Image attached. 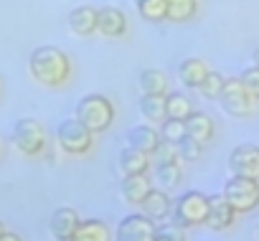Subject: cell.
<instances>
[{"mask_svg":"<svg viewBox=\"0 0 259 241\" xmlns=\"http://www.w3.org/2000/svg\"><path fill=\"white\" fill-rule=\"evenodd\" d=\"M28 71L33 76V81H38L41 86H51V89H61L69 84L74 64L69 59L66 51L56 49V46H41L31 54L28 59Z\"/></svg>","mask_w":259,"mask_h":241,"instance_id":"cell-1","label":"cell"},{"mask_svg":"<svg viewBox=\"0 0 259 241\" xmlns=\"http://www.w3.org/2000/svg\"><path fill=\"white\" fill-rule=\"evenodd\" d=\"M76 119L92 135H102L114 122V104L104 94H87L76 104Z\"/></svg>","mask_w":259,"mask_h":241,"instance_id":"cell-2","label":"cell"},{"mask_svg":"<svg viewBox=\"0 0 259 241\" xmlns=\"http://www.w3.org/2000/svg\"><path fill=\"white\" fill-rule=\"evenodd\" d=\"M208 216V196H203L201 190H186L183 196H178L173 201V226L178 228H196L203 226Z\"/></svg>","mask_w":259,"mask_h":241,"instance_id":"cell-3","label":"cell"},{"mask_svg":"<svg viewBox=\"0 0 259 241\" xmlns=\"http://www.w3.org/2000/svg\"><path fill=\"white\" fill-rule=\"evenodd\" d=\"M13 145L18 148V153H23L26 158H38L46 153L49 140H46V130L38 119L33 117H23L13 125V135H11Z\"/></svg>","mask_w":259,"mask_h":241,"instance_id":"cell-4","label":"cell"},{"mask_svg":"<svg viewBox=\"0 0 259 241\" xmlns=\"http://www.w3.org/2000/svg\"><path fill=\"white\" fill-rule=\"evenodd\" d=\"M224 198L236 213H251L259 206V180L231 175L224 185Z\"/></svg>","mask_w":259,"mask_h":241,"instance_id":"cell-5","label":"cell"},{"mask_svg":"<svg viewBox=\"0 0 259 241\" xmlns=\"http://www.w3.org/2000/svg\"><path fill=\"white\" fill-rule=\"evenodd\" d=\"M56 140L59 148L66 155H87L94 145V135L79 122V119H64V122L56 127Z\"/></svg>","mask_w":259,"mask_h":241,"instance_id":"cell-6","label":"cell"},{"mask_svg":"<svg viewBox=\"0 0 259 241\" xmlns=\"http://www.w3.org/2000/svg\"><path fill=\"white\" fill-rule=\"evenodd\" d=\"M219 102H221L226 114H231V117H249V114H254V102L256 99L246 91L241 79H224V89L219 94Z\"/></svg>","mask_w":259,"mask_h":241,"instance_id":"cell-7","label":"cell"},{"mask_svg":"<svg viewBox=\"0 0 259 241\" xmlns=\"http://www.w3.org/2000/svg\"><path fill=\"white\" fill-rule=\"evenodd\" d=\"M158 223L145 213H130L117 223L114 241H155Z\"/></svg>","mask_w":259,"mask_h":241,"instance_id":"cell-8","label":"cell"},{"mask_svg":"<svg viewBox=\"0 0 259 241\" xmlns=\"http://www.w3.org/2000/svg\"><path fill=\"white\" fill-rule=\"evenodd\" d=\"M229 170H231V175L259 180V148L256 145L234 148L231 155H229Z\"/></svg>","mask_w":259,"mask_h":241,"instance_id":"cell-9","label":"cell"},{"mask_svg":"<svg viewBox=\"0 0 259 241\" xmlns=\"http://www.w3.org/2000/svg\"><path fill=\"white\" fill-rule=\"evenodd\" d=\"M236 221V211L231 208V203L224 198V193L219 196H208V216H206V226L211 231H226L231 228Z\"/></svg>","mask_w":259,"mask_h":241,"instance_id":"cell-10","label":"cell"},{"mask_svg":"<svg viewBox=\"0 0 259 241\" xmlns=\"http://www.w3.org/2000/svg\"><path fill=\"white\" fill-rule=\"evenodd\" d=\"M127 16L114 8V6H107V8H99L97 11V33H102L104 38H119L127 33Z\"/></svg>","mask_w":259,"mask_h":241,"instance_id":"cell-11","label":"cell"},{"mask_svg":"<svg viewBox=\"0 0 259 241\" xmlns=\"http://www.w3.org/2000/svg\"><path fill=\"white\" fill-rule=\"evenodd\" d=\"M79 213L74 211V208H69V206H61V208H56L54 213H51V218H49V231H51V236L56 238V241H71L74 238V231H76V226H79Z\"/></svg>","mask_w":259,"mask_h":241,"instance_id":"cell-12","label":"cell"},{"mask_svg":"<svg viewBox=\"0 0 259 241\" xmlns=\"http://www.w3.org/2000/svg\"><path fill=\"white\" fill-rule=\"evenodd\" d=\"M140 206H143V213L150 216L155 223L158 221H168L170 213H173V201H170L168 190H163V188H153Z\"/></svg>","mask_w":259,"mask_h":241,"instance_id":"cell-13","label":"cell"},{"mask_svg":"<svg viewBox=\"0 0 259 241\" xmlns=\"http://www.w3.org/2000/svg\"><path fill=\"white\" fill-rule=\"evenodd\" d=\"M66 23H69V31H71L74 36L87 38V36L97 33V8H92V6H79V8H74V11L69 13Z\"/></svg>","mask_w":259,"mask_h":241,"instance_id":"cell-14","label":"cell"},{"mask_svg":"<svg viewBox=\"0 0 259 241\" xmlns=\"http://www.w3.org/2000/svg\"><path fill=\"white\" fill-rule=\"evenodd\" d=\"M150 190H153V180L148 178V173L124 175V180H122V198L130 206H140Z\"/></svg>","mask_w":259,"mask_h":241,"instance_id":"cell-15","label":"cell"},{"mask_svg":"<svg viewBox=\"0 0 259 241\" xmlns=\"http://www.w3.org/2000/svg\"><path fill=\"white\" fill-rule=\"evenodd\" d=\"M160 142H163L160 132L155 127H150V125L133 127V130H130V135H127V145L130 148H135L140 153H148V155H155V150L160 148Z\"/></svg>","mask_w":259,"mask_h":241,"instance_id":"cell-16","label":"cell"},{"mask_svg":"<svg viewBox=\"0 0 259 241\" xmlns=\"http://www.w3.org/2000/svg\"><path fill=\"white\" fill-rule=\"evenodd\" d=\"M213 130H216V125H213V119L206 112H196L193 109V114L186 119V135H191L201 145H208L213 140Z\"/></svg>","mask_w":259,"mask_h":241,"instance_id":"cell-17","label":"cell"},{"mask_svg":"<svg viewBox=\"0 0 259 241\" xmlns=\"http://www.w3.org/2000/svg\"><path fill=\"white\" fill-rule=\"evenodd\" d=\"M208 71H211V69H208V64H206L203 59H183V61L178 64V79H181V84L188 86V89H198V84L206 79Z\"/></svg>","mask_w":259,"mask_h":241,"instance_id":"cell-18","label":"cell"},{"mask_svg":"<svg viewBox=\"0 0 259 241\" xmlns=\"http://www.w3.org/2000/svg\"><path fill=\"white\" fill-rule=\"evenodd\" d=\"M71 241H112V233L102 218H84L79 221Z\"/></svg>","mask_w":259,"mask_h":241,"instance_id":"cell-19","label":"cell"},{"mask_svg":"<svg viewBox=\"0 0 259 241\" xmlns=\"http://www.w3.org/2000/svg\"><path fill=\"white\" fill-rule=\"evenodd\" d=\"M181 178H183V160H181V158L158 163V168H155V183H158L163 190L178 188Z\"/></svg>","mask_w":259,"mask_h":241,"instance_id":"cell-20","label":"cell"},{"mask_svg":"<svg viewBox=\"0 0 259 241\" xmlns=\"http://www.w3.org/2000/svg\"><path fill=\"white\" fill-rule=\"evenodd\" d=\"M119 170L122 175H138V173H148L150 170V155L140 153L135 148H124L119 155Z\"/></svg>","mask_w":259,"mask_h":241,"instance_id":"cell-21","label":"cell"},{"mask_svg":"<svg viewBox=\"0 0 259 241\" xmlns=\"http://www.w3.org/2000/svg\"><path fill=\"white\" fill-rule=\"evenodd\" d=\"M140 114L148 119L150 125H160L165 114V94H143L140 99Z\"/></svg>","mask_w":259,"mask_h":241,"instance_id":"cell-22","label":"cell"},{"mask_svg":"<svg viewBox=\"0 0 259 241\" xmlns=\"http://www.w3.org/2000/svg\"><path fill=\"white\" fill-rule=\"evenodd\" d=\"M165 114L186 122V119L193 114V102L186 94H181V91H168L165 94Z\"/></svg>","mask_w":259,"mask_h":241,"instance_id":"cell-23","label":"cell"},{"mask_svg":"<svg viewBox=\"0 0 259 241\" xmlns=\"http://www.w3.org/2000/svg\"><path fill=\"white\" fill-rule=\"evenodd\" d=\"M165 6H168L165 21L170 23H186L198 13V0H165Z\"/></svg>","mask_w":259,"mask_h":241,"instance_id":"cell-24","label":"cell"},{"mask_svg":"<svg viewBox=\"0 0 259 241\" xmlns=\"http://www.w3.org/2000/svg\"><path fill=\"white\" fill-rule=\"evenodd\" d=\"M168 76L160 71V69H145L140 74V89L143 94H168Z\"/></svg>","mask_w":259,"mask_h":241,"instance_id":"cell-25","label":"cell"},{"mask_svg":"<svg viewBox=\"0 0 259 241\" xmlns=\"http://www.w3.org/2000/svg\"><path fill=\"white\" fill-rule=\"evenodd\" d=\"M138 13L150 23H163L168 16V6H165V0H140Z\"/></svg>","mask_w":259,"mask_h":241,"instance_id":"cell-26","label":"cell"},{"mask_svg":"<svg viewBox=\"0 0 259 241\" xmlns=\"http://www.w3.org/2000/svg\"><path fill=\"white\" fill-rule=\"evenodd\" d=\"M160 137H163V142H178V140H183L186 137V122L183 119H173V117H165L163 122H160Z\"/></svg>","mask_w":259,"mask_h":241,"instance_id":"cell-27","label":"cell"},{"mask_svg":"<svg viewBox=\"0 0 259 241\" xmlns=\"http://www.w3.org/2000/svg\"><path fill=\"white\" fill-rule=\"evenodd\" d=\"M176 148H178V158H181L183 163H198L201 155H203V145H201L198 140H193L191 135H186L183 140H178Z\"/></svg>","mask_w":259,"mask_h":241,"instance_id":"cell-28","label":"cell"},{"mask_svg":"<svg viewBox=\"0 0 259 241\" xmlns=\"http://www.w3.org/2000/svg\"><path fill=\"white\" fill-rule=\"evenodd\" d=\"M221 89H224V76L219 71H208L196 91H201V97H206V99H219Z\"/></svg>","mask_w":259,"mask_h":241,"instance_id":"cell-29","label":"cell"},{"mask_svg":"<svg viewBox=\"0 0 259 241\" xmlns=\"http://www.w3.org/2000/svg\"><path fill=\"white\" fill-rule=\"evenodd\" d=\"M239 79H241V84L246 86V91H249L254 99H259V69H256V66H249V69H244V74H241Z\"/></svg>","mask_w":259,"mask_h":241,"instance_id":"cell-30","label":"cell"},{"mask_svg":"<svg viewBox=\"0 0 259 241\" xmlns=\"http://www.w3.org/2000/svg\"><path fill=\"white\" fill-rule=\"evenodd\" d=\"M155 241H186L183 238V228H178V226H170V228H158V236H155Z\"/></svg>","mask_w":259,"mask_h":241,"instance_id":"cell-31","label":"cell"},{"mask_svg":"<svg viewBox=\"0 0 259 241\" xmlns=\"http://www.w3.org/2000/svg\"><path fill=\"white\" fill-rule=\"evenodd\" d=\"M0 241H23L18 233H13V231H6L3 236H0Z\"/></svg>","mask_w":259,"mask_h":241,"instance_id":"cell-32","label":"cell"},{"mask_svg":"<svg viewBox=\"0 0 259 241\" xmlns=\"http://www.w3.org/2000/svg\"><path fill=\"white\" fill-rule=\"evenodd\" d=\"M251 64L259 69V49H254V54H251Z\"/></svg>","mask_w":259,"mask_h":241,"instance_id":"cell-33","label":"cell"},{"mask_svg":"<svg viewBox=\"0 0 259 241\" xmlns=\"http://www.w3.org/2000/svg\"><path fill=\"white\" fill-rule=\"evenodd\" d=\"M6 231H8V228H6V223H3V221H0V236H3Z\"/></svg>","mask_w":259,"mask_h":241,"instance_id":"cell-34","label":"cell"},{"mask_svg":"<svg viewBox=\"0 0 259 241\" xmlns=\"http://www.w3.org/2000/svg\"><path fill=\"white\" fill-rule=\"evenodd\" d=\"M256 241H259V223H256Z\"/></svg>","mask_w":259,"mask_h":241,"instance_id":"cell-35","label":"cell"},{"mask_svg":"<svg viewBox=\"0 0 259 241\" xmlns=\"http://www.w3.org/2000/svg\"><path fill=\"white\" fill-rule=\"evenodd\" d=\"M0 155H3V145H0Z\"/></svg>","mask_w":259,"mask_h":241,"instance_id":"cell-36","label":"cell"},{"mask_svg":"<svg viewBox=\"0 0 259 241\" xmlns=\"http://www.w3.org/2000/svg\"><path fill=\"white\" fill-rule=\"evenodd\" d=\"M138 3H140V0H135V6H138Z\"/></svg>","mask_w":259,"mask_h":241,"instance_id":"cell-37","label":"cell"}]
</instances>
